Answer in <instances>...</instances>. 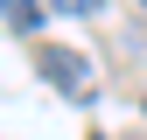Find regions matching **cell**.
Wrapping results in <instances>:
<instances>
[{
	"label": "cell",
	"instance_id": "2",
	"mask_svg": "<svg viewBox=\"0 0 147 140\" xmlns=\"http://www.w3.org/2000/svg\"><path fill=\"white\" fill-rule=\"evenodd\" d=\"M42 14H49V0H0V21H7V28H21V35L42 28Z\"/></svg>",
	"mask_w": 147,
	"mask_h": 140
},
{
	"label": "cell",
	"instance_id": "1",
	"mask_svg": "<svg viewBox=\"0 0 147 140\" xmlns=\"http://www.w3.org/2000/svg\"><path fill=\"white\" fill-rule=\"evenodd\" d=\"M35 70H42L63 98H77V105L98 98V70H91V56H84V49H70V42H35Z\"/></svg>",
	"mask_w": 147,
	"mask_h": 140
},
{
	"label": "cell",
	"instance_id": "5",
	"mask_svg": "<svg viewBox=\"0 0 147 140\" xmlns=\"http://www.w3.org/2000/svg\"><path fill=\"white\" fill-rule=\"evenodd\" d=\"M91 140H98V133H91Z\"/></svg>",
	"mask_w": 147,
	"mask_h": 140
},
{
	"label": "cell",
	"instance_id": "6",
	"mask_svg": "<svg viewBox=\"0 0 147 140\" xmlns=\"http://www.w3.org/2000/svg\"><path fill=\"white\" fill-rule=\"evenodd\" d=\"M140 7H147V0H140Z\"/></svg>",
	"mask_w": 147,
	"mask_h": 140
},
{
	"label": "cell",
	"instance_id": "3",
	"mask_svg": "<svg viewBox=\"0 0 147 140\" xmlns=\"http://www.w3.org/2000/svg\"><path fill=\"white\" fill-rule=\"evenodd\" d=\"M105 0H49V14H98Z\"/></svg>",
	"mask_w": 147,
	"mask_h": 140
},
{
	"label": "cell",
	"instance_id": "4",
	"mask_svg": "<svg viewBox=\"0 0 147 140\" xmlns=\"http://www.w3.org/2000/svg\"><path fill=\"white\" fill-rule=\"evenodd\" d=\"M140 112H147V98H140Z\"/></svg>",
	"mask_w": 147,
	"mask_h": 140
}]
</instances>
